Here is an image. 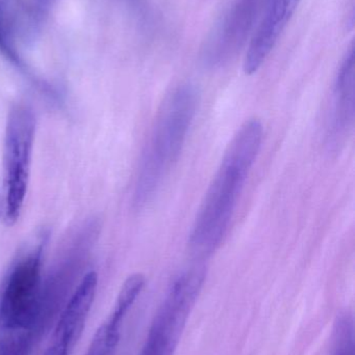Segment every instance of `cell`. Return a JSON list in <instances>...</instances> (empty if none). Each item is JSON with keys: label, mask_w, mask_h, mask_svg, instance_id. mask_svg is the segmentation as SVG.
I'll list each match as a JSON object with an SVG mask.
<instances>
[{"label": "cell", "mask_w": 355, "mask_h": 355, "mask_svg": "<svg viewBox=\"0 0 355 355\" xmlns=\"http://www.w3.org/2000/svg\"><path fill=\"white\" fill-rule=\"evenodd\" d=\"M354 51L352 49L342 64L336 81L335 99L329 135V139L335 145L340 144L354 125Z\"/></svg>", "instance_id": "cell-8"}, {"label": "cell", "mask_w": 355, "mask_h": 355, "mask_svg": "<svg viewBox=\"0 0 355 355\" xmlns=\"http://www.w3.org/2000/svg\"><path fill=\"white\" fill-rule=\"evenodd\" d=\"M35 116L27 105L10 108L3 150L4 220L14 225L20 217L31 177Z\"/></svg>", "instance_id": "cell-4"}, {"label": "cell", "mask_w": 355, "mask_h": 355, "mask_svg": "<svg viewBox=\"0 0 355 355\" xmlns=\"http://www.w3.org/2000/svg\"><path fill=\"white\" fill-rule=\"evenodd\" d=\"M122 319L110 315L97 329L85 355H115L121 338Z\"/></svg>", "instance_id": "cell-9"}, {"label": "cell", "mask_w": 355, "mask_h": 355, "mask_svg": "<svg viewBox=\"0 0 355 355\" xmlns=\"http://www.w3.org/2000/svg\"><path fill=\"white\" fill-rule=\"evenodd\" d=\"M71 352L58 344L51 343L43 355H70Z\"/></svg>", "instance_id": "cell-11"}, {"label": "cell", "mask_w": 355, "mask_h": 355, "mask_svg": "<svg viewBox=\"0 0 355 355\" xmlns=\"http://www.w3.org/2000/svg\"><path fill=\"white\" fill-rule=\"evenodd\" d=\"M0 214H1V196H0Z\"/></svg>", "instance_id": "cell-12"}, {"label": "cell", "mask_w": 355, "mask_h": 355, "mask_svg": "<svg viewBox=\"0 0 355 355\" xmlns=\"http://www.w3.org/2000/svg\"><path fill=\"white\" fill-rule=\"evenodd\" d=\"M333 355H354V327L352 315H341L333 331Z\"/></svg>", "instance_id": "cell-10"}, {"label": "cell", "mask_w": 355, "mask_h": 355, "mask_svg": "<svg viewBox=\"0 0 355 355\" xmlns=\"http://www.w3.org/2000/svg\"><path fill=\"white\" fill-rule=\"evenodd\" d=\"M42 246L21 257L0 286V334L18 336L31 349L50 327L41 314Z\"/></svg>", "instance_id": "cell-3"}, {"label": "cell", "mask_w": 355, "mask_h": 355, "mask_svg": "<svg viewBox=\"0 0 355 355\" xmlns=\"http://www.w3.org/2000/svg\"><path fill=\"white\" fill-rule=\"evenodd\" d=\"M197 105L198 94L191 85L177 87L165 100L142 162L135 191L138 204H146L154 198L179 159Z\"/></svg>", "instance_id": "cell-2"}, {"label": "cell", "mask_w": 355, "mask_h": 355, "mask_svg": "<svg viewBox=\"0 0 355 355\" xmlns=\"http://www.w3.org/2000/svg\"><path fill=\"white\" fill-rule=\"evenodd\" d=\"M206 275L204 267H193L173 282L139 355H174Z\"/></svg>", "instance_id": "cell-5"}, {"label": "cell", "mask_w": 355, "mask_h": 355, "mask_svg": "<svg viewBox=\"0 0 355 355\" xmlns=\"http://www.w3.org/2000/svg\"><path fill=\"white\" fill-rule=\"evenodd\" d=\"M264 128L258 119L246 121L223 156L190 235V248L199 257L216 252L229 231L244 184L262 147Z\"/></svg>", "instance_id": "cell-1"}, {"label": "cell", "mask_w": 355, "mask_h": 355, "mask_svg": "<svg viewBox=\"0 0 355 355\" xmlns=\"http://www.w3.org/2000/svg\"><path fill=\"white\" fill-rule=\"evenodd\" d=\"M302 0H268L244 58V72L254 75L266 62Z\"/></svg>", "instance_id": "cell-6"}, {"label": "cell", "mask_w": 355, "mask_h": 355, "mask_svg": "<svg viewBox=\"0 0 355 355\" xmlns=\"http://www.w3.org/2000/svg\"><path fill=\"white\" fill-rule=\"evenodd\" d=\"M97 286L98 275L95 271L83 275L56 319L52 343L72 352L91 312Z\"/></svg>", "instance_id": "cell-7"}]
</instances>
